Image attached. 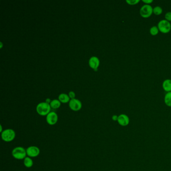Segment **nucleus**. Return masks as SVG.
Instances as JSON below:
<instances>
[{
    "instance_id": "obj_6",
    "label": "nucleus",
    "mask_w": 171,
    "mask_h": 171,
    "mask_svg": "<svg viewBox=\"0 0 171 171\" xmlns=\"http://www.w3.org/2000/svg\"><path fill=\"white\" fill-rule=\"evenodd\" d=\"M27 156L29 157H35L39 156L40 153V149L35 146H30L26 149Z\"/></svg>"
},
{
    "instance_id": "obj_18",
    "label": "nucleus",
    "mask_w": 171,
    "mask_h": 171,
    "mask_svg": "<svg viewBox=\"0 0 171 171\" xmlns=\"http://www.w3.org/2000/svg\"><path fill=\"white\" fill-rule=\"evenodd\" d=\"M125 2L129 5H136L140 2V0H126Z\"/></svg>"
},
{
    "instance_id": "obj_8",
    "label": "nucleus",
    "mask_w": 171,
    "mask_h": 171,
    "mask_svg": "<svg viewBox=\"0 0 171 171\" xmlns=\"http://www.w3.org/2000/svg\"><path fill=\"white\" fill-rule=\"evenodd\" d=\"M46 122L49 125H55L57 122L58 120L57 114L54 112H50L46 116Z\"/></svg>"
},
{
    "instance_id": "obj_14",
    "label": "nucleus",
    "mask_w": 171,
    "mask_h": 171,
    "mask_svg": "<svg viewBox=\"0 0 171 171\" xmlns=\"http://www.w3.org/2000/svg\"><path fill=\"white\" fill-rule=\"evenodd\" d=\"M50 105L51 109H59L61 106V102H60L58 99H53L52 100Z\"/></svg>"
},
{
    "instance_id": "obj_20",
    "label": "nucleus",
    "mask_w": 171,
    "mask_h": 171,
    "mask_svg": "<svg viewBox=\"0 0 171 171\" xmlns=\"http://www.w3.org/2000/svg\"><path fill=\"white\" fill-rule=\"evenodd\" d=\"M68 95H69V97L71 99H74L75 97V93L73 91L70 92L69 93H68Z\"/></svg>"
},
{
    "instance_id": "obj_1",
    "label": "nucleus",
    "mask_w": 171,
    "mask_h": 171,
    "mask_svg": "<svg viewBox=\"0 0 171 171\" xmlns=\"http://www.w3.org/2000/svg\"><path fill=\"white\" fill-rule=\"evenodd\" d=\"M50 105L46 102H42L38 104L36 107V112L41 116H47L51 112Z\"/></svg>"
},
{
    "instance_id": "obj_9",
    "label": "nucleus",
    "mask_w": 171,
    "mask_h": 171,
    "mask_svg": "<svg viewBox=\"0 0 171 171\" xmlns=\"http://www.w3.org/2000/svg\"><path fill=\"white\" fill-rule=\"evenodd\" d=\"M117 122L119 125L122 127H127L129 125L130 122V119L129 117L125 114H120L119 115Z\"/></svg>"
},
{
    "instance_id": "obj_17",
    "label": "nucleus",
    "mask_w": 171,
    "mask_h": 171,
    "mask_svg": "<svg viewBox=\"0 0 171 171\" xmlns=\"http://www.w3.org/2000/svg\"><path fill=\"white\" fill-rule=\"evenodd\" d=\"M159 30L158 29L157 26H152L150 30V33L152 36L157 35L159 33Z\"/></svg>"
},
{
    "instance_id": "obj_15",
    "label": "nucleus",
    "mask_w": 171,
    "mask_h": 171,
    "mask_svg": "<svg viewBox=\"0 0 171 171\" xmlns=\"http://www.w3.org/2000/svg\"><path fill=\"white\" fill-rule=\"evenodd\" d=\"M165 103L167 106L171 107V92H167L165 95Z\"/></svg>"
},
{
    "instance_id": "obj_22",
    "label": "nucleus",
    "mask_w": 171,
    "mask_h": 171,
    "mask_svg": "<svg viewBox=\"0 0 171 171\" xmlns=\"http://www.w3.org/2000/svg\"><path fill=\"white\" fill-rule=\"evenodd\" d=\"M118 117H119L118 115H112V120L114 121V122L117 121V119H118Z\"/></svg>"
},
{
    "instance_id": "obj_23",
    "label": "nucleus",
    "mask_w": 171,
    "mask_h": 171,
    "mask_svg": "<svg viewBox=\"0 0 171 171\" xmlns=\"http://www.w3.org/2000/svg\"><path fill=\"white\" fill-rule=\"evenodd\" d=\"M51 102H52V100H51V99H50V98H47V99H46V101H45V102H46V103H48V104H50Z\"/></svg>"
},
{
    "instance_id": "obj_2",
    "label": "nucleus",
    "mask_w": 171,
    "mask_h": 171,
    "mask_svg": "<svg viewBox=\"0 0 171 171\" xmlns=\"http://www.w3.org/2000/svg\"><path fill=\"white\" fill-rule=\"evenodd\" d=\"M12 155L15 159L24 160L27 157L26 149L23 147H15L12 150Z\"/></svg>"
},
{
    "instance_id": "obj_11",
    "label": "nucleus",
    "mask_w": 171,
    "mask_h": 171,
    "mask_svg": "<svg viewBox=\"0 0 171 171\" xmlns=\"http://www.w3.org/2000/svg\"><path fill=\"white\" fill-rule=\"evenodd\" d=\"M163 89L167 92H171V80L169 79L165 80L162 84Z\"/></svg>"
},
{
    "instance_id": "obj_3",
    "label": "nucleus",
    "mask_w": 171,
    "mask_h": 171,
    "mask_svg": "<svg viewBox=\"0 0 171 171\" xmlns=\"http://www.w3.org/2000/svg\"><path fill=\"white\" fill-rule=\"evenodd\" d=\"M16 132L13 129H7L1 132V138L5 142H11L15 139Z\"/></svg>"
},
{
    "instance_id": "obj_16",
    "label": "nucleus",
    "mask_w": 171,
    "mask_h": 171,
    "mask_svg": "<svg viewBox=\"0 0 171 171\" xmlns=\"http://www.w3.org/2000/svg\"><path fill=\"white\" fill-rule=\"evenodd\" d=\"M163 12V9L160 6H156L153 8V13L156 15H160Z\"/></svg>"
},
{
    "instance_id": "obj_21",
    "label": "nucleus",
    "mask_w": 171,
    "mask_h": 171,
    "mask_svg": "<svg viewBox=\"0 0 171 171\" xmlns=\"http://www.w3.org/2000/svg\"><path fill=\"white\" fill-rule=\"evenodd\" d=\"M142 2L146 5H150L153 2V0H142Z\"/></svg>"
},
{
    "instance_id": "obj_13",
    "label": "nucleus",
    "mask_w": 171,
    "mask_h": 171,
    "mask_svg": "<svg viewBox=\"0 0 171 171\" xmlns=\"http://www.w3.org/2000/svg\"><path fill=\"white\" fill-rule=\"evenodd\" d=\"M23 160L24 166H25L26 168H30L32 167L33 165V161L31 157L27 156Z\"/></svg>"
},
{
    "instance_id": "obj_10",
    "label": "nucleus",
    "mask_w": 171,
    "mask_h": 171,
    "mask_svg": "<svg viewBox=\"0 0 171 171\" xmlns=\"http://www.w3.org/2000/svg\"><path fill=\"white\" fill-rule=\"evenodd\" d=\"M88 64L90 68L94 70H97L99 66L100 61L96 56H92L89 60Z\"/></svg>"
},
{
    "instance_id": "obj_24",
    "label": "nucleus",
    "mask_w": 171,
    "mask_h": 171,
    "mask_svg": "<svg viewBox=\"0 0 171 171\" xmlns=\"http://www.w3.org/2000/svg\"><path fill=\"white\" fill-rule=\"evenodd\" d=\"M3 127H2V124H0V132H3Z\"/></svg>"
},
{
    "instance_id": "obj_25",
    "label": "nucleus",
    "mask_w": 171,
    "mask_h": 171,
    "mask_svg": "<svg viewBox=\"0 0 171 171\" xmlns=\"http://www.w3.org/2000/svg\"><path fill=\"white\" fill-rule=\"evenodd\" d=\"M0 44H1V48H2V47H3V43L2 42L0 43Z\"/></svg>"
},
{
    "instance_id": "obj_12",
    "label": "nucleus",
    "mask_w": 171,
    "mask_h": 171,
    "mask_svg": "<svg viewBox=\"0 0 171 171\" xmlns=\"http://www.w3.org/2000/svg\"><path fill=\"white\" fill-rule=\"evenodd\" d=\"M69 95L65 93H61L58 97V100L61 102V103H66L69 102L70 99Z\"/></svg>"
},
{
    "instance_id": "obj_19",
    "label": "nucleus",
    "mask_w": 171,
    "mask_h": 171,
    "mask_svg": "<svg viewBox=\"0 0 171 171\" xmlns=\"http://www.w3.org/2000/svg\"><path fill=\"white\" fill-rule=\"evenodd\" d=\"M165 20L169 22L171 21V12H168L165 15Z\"/></svg>"
},
{
    "instance_id": "obj_4",
    "label": "nucleus",
    "mask_w": 171,
    "mask_h": 171,
    "mask_svg": "<svg viewBox=\"0 0 171 171\" xmlns=\"http://www.w3.org/2000/svg\"><path fill=\"white\" fill-rule=\"evenodd\" d=\"M157 28L161 33L167 34L171 30V24L170 22L166 20H162L157 24Z\"/></svg>"
},
{
    "instance_id": "obj_7",
    "label": "nucleus",
    "mask_w": 171,
    "mask_h": 171,
    "mask_svg": "<svg viewBox=\"0 0 171 171\" xmlns=\"http://www.w3.org/2000/svg\"><path fill=\"white\" fill-rule=\"evenodd\" d=\"M82 102L76 98L70 99L69 102L70 109L74 112H77L80 110L82 109Z\"/></svg>"
},
{
    "instance_id": "obj_5",
    "label": "nucleus",
    "mask_w": 171,
    "mask_h": 171,
    "mask_svg": "<svg viewBox=\"0 0 171 171\" xmlns=\"http://www.w3.org/2000/svg\"><path fill=\"white\" fill-rule=\"evenodd\" d=\"M140 13L144 18H148L151 17L153 13V8L150 5H144L141 7Z\"/></svg>"
}]
</instances>
